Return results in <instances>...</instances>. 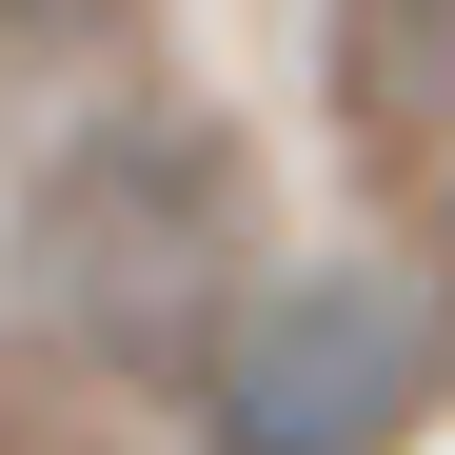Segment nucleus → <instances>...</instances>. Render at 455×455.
Instances as JSON below:
<instances>
[{
    "label": "nucleus",
    "mask_w": 455,
    "mask_h": 455,
    "mask_svg": "<svg viewBox=\"0 0 455 455\" xmlns=\"http://www.w3.org/2000/svg\"><path fill=\"white\" fill-rule=\"evenodd\" d=\"M337 119L376 179H455V0H337Z\"/></svg>",
    "instance_id": "obj_3"
},
{
    "label": "nucleus",
    "mask_w": 455,
    "mask_h": 455,
    "mask_svg": "<svg viewBox=\"0 0 455 455\" xmlns=\"http://www.w3.org/2000/svg\"><path fill=\"white\" fill-rule=\"evenodd\" d=\"M139 0H0V80H40V60H100Z\"/></svg>",
    "instance_id": "obj_4"
},
{
    "label": "nucleus",
    "mask_w": 455,
    "mask_h": 455,
    "mask_svg": "<svg viewBox=\"0 0 455 455\" xmlns=\"http://www.w3.org/2000/svg\"><path fill=\"white\" fill-rule=\"evenodd\" d=\"M416 396H435V317H416L396 277H356V258L258 277L238 317H218V356H198L218 455H396Z\"/></svg>",
    "instance_id": "obj_2"
},
{
    "label": "nucleus",
    "mask_w": 455,
    "mask_h": 455,
    "mask_svg": "<svg viewBox=\"0 0 455 455\" xmlns=\"http://www.w3.org/2000/svg\"><path fill=\"white\" fill-rule=\"evenodd\" d=\"M20 297L60 356L119 376H198L218 317L258 297V218H238V139L218 119H100L80 159L20 198Z\"/></svg>",
    "instance_id": "obj_1"
}]
</instances>
